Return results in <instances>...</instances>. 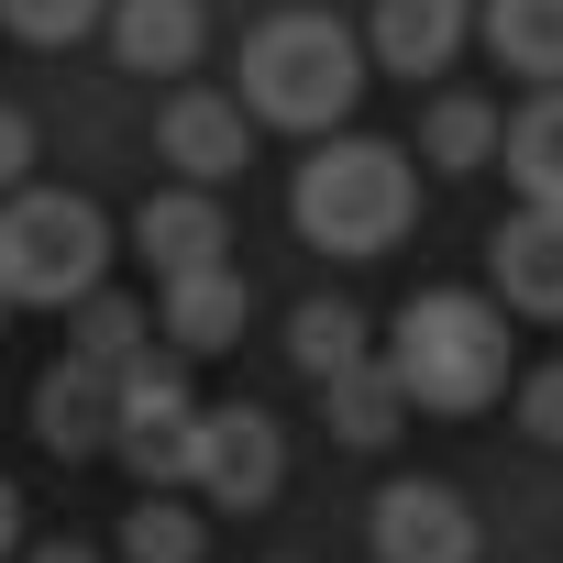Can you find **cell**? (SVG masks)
I'll use <instances>...</instances> for the list:
<instances>
[{
  "label": "cell",
  "mask_w": 563,
  "mask_h": 563,
  "mask_svg": "<svg viewBox=\"0 0 563 563\" xmlns=\"http://www.w3.org/2000/svg\"><path fill=\"white\" fill-rule=\"evenodd\" d=\"M376 354H387V376H398L409 409H431V420H475V409L508 387V310L475 299V288H420V299L387 321Z\"/></svg>",
  "instance_id": "1"
},
{
  "label": "cell",
  "mask_w": 563,
  "mask_h": 563,
  "mask_svg": "<svg viewBox=\"0 0 563 563\" xmlns=\"http://www.w3.org/2000/svg\"><path fill=\"white\" fill-rule=\"evenodd\" d=\"M365 89V45L332 12H276L243 34V111L276 133H332Z\"/></svg>",
  "instance_id": "2"
},
{
  "label": "cell",
  "mask_w": 563,
  "mask_h": 563,
  "mask_svg": "<svg viewBox=\"0 0 563 563\" xmlns=\"http://www.w3.org/2000/svg\"><path fill=\"white\" fill-rule=\"evenodd\" d=\"M100 265H111L100 199H78V188H12L0 199V299L12 310L100 299Z\"/></svg>",
  "instance_id": "3"
},
{
  "label": "cell",
  "mask_w": 563,
  "mask_h": 563,
  "mask_svg": "<svg viewBox=\"0 0 563 563\" xmlns=\"http://www.w3.org/2000/svg\"><path fill=\"white\" fill-rule=\"evenodd\" d=\"M288 221H299V243H321V254H387L398 221H409V155L376 144V133H343L332 155L299 166Z\"/></svg>",
  "instance_id": "4"
},
{
  "label": "cell",
  "mask_w": 563,
  "mask_h": 563,
  "mask_svg": "<svg viewBox=\"0 0 563 563\" xmlns=\"http://www.w3.org/2000/svg\"><path fill=\"white\" fill-rule=\"evenodd\" d=\"M188 431H199L188 354H144V365H122V420H111V453L144 475V497H188Z\"/></svg>",
  "instance_id": "5"
},
{
  "label": "cell",
  "mask_w": 563,
  "mask_h": 563,
  "mask_svg": "<svg viewBox=\"0 0 563 563\" xmlns=\"http://www.w3.org/2000/svg\"><path fill=\"white\" fill-rule=\"evenodd\" d=\"M276 475H288V442H276L265 409H243V398L199 409V431H188V497L199 508H265Z\"/></svg>",
  "instance_id": "6"
},
{
  "label": "cell",
  "mask_w": 563,
  "mask_h": 563,
  "mask_svg": "<svg viewBox=\"0 0 563 563\" xmlns=\"http://www.w3.org/2000/svg\"><path fill=\"white\" fill-rule=\"evenodd\" d=\"M475 552H486V530L442 475H398L376 497V563H475Z\"/></svg>",
  "instance_id": "7"
},
{
  "label": "cell",
  "mask_w": 563,
  "mask_h": 563,
  "mask_svg": "<svg viewBox=\"0 0 563 563\" xmlns=\"http://www.w3.org/2000/svg\"><path fill=\"white\" fill-rule=\"evenodd\" d=\"M111 420H122V376H111V365L67 354V365H45V376H34V442H45L56 464L111 453Z\"/></svg>",
  "instance_id": "8"
},
{
  "label": "cell",
  "mask_w": 563,
  "mask_h": 563,
  "mask_svg": "<svg viewBox=\"0 0 563 563\" xmlns=\"http://www.w3.org/2000/svg\"><path fill=\"white\" fill-rule=\"evenodd\" d=\"M221 243H232V221H221L210 188H155L133 210V254L155 265V288H177V276H199V265H232Z\"/></svg>",
  "instance_id": "9"
},
{
  "label": "cell",
  "mask_w": 563,
  "mask_h": 563,
  "mask_svg": "<svg viewBox=\"0 0 563 563\" xmlns=\"http://www.w3.org/2000/svg\"><path fill=\"white\" fill-rule=\"evenodd\" d=\"M155 155H177V177H188V188L243 177V155H254L243 100H221V89H177V100H166V122H155Z\"/></svg>",
  "instance_id": "10"
},
{
  "label": "cell",
  "mask_w": 563,
  "mask_h": 563,
  "mask_svg": "<svg viewBox=\"0 0 563 563\" xmlns=\"http://www.w3.org/2000/svg\"><path fill=\"white\" fill-rule=\"evenodd\" d=\"M486 276H497V299H508V310L563 321V210H519V221H497Z\"/></svg>",
  "instance_id": "11"
},
{
  "label": "cell",
  "mask_w": 563,
  "mask_h": 563,
  "mask_svg": "<svg viewBox=\"0 0 563 563\" xmlns=\"http://www.w3.org/2000/svg\"><path fill=\"white\" fill-rule=\"evenodd\" d=\"M210 45V12L199 0H111V56L133 78H188Z\"/></svg>",
  "instance_id": "12"
},
{
  "label": "cell",
  "mask_w": 563,
  "mask_h": 563,
  "mask_svg": "<svg viewBox=\"0 0 563 563\" xmlns=\"http://www.w3.org/2000/svg\"><path fill=\"white\" fill-rule=\"evenodd\" d=\"M464 0H376V23H365V56L376 67H398V78H431V67H453V45H464Z\"/></svg>",
  "instance_id": "13"
},
{
  "label": "cell",
  "mask_w": 563,
  "mask_h": 563,
  "mask_svg": "<svg viewBox=\"0 0 563 563\" xmlns=\"http://www.w3.org/2000/svg\"><path fill=\"white\" fill-rule=\"evenodd\" d=\"M155 332H166L177 354H232V343H243V276H232V265L177 276V288L155 299Z\"/></svg>",
  "instance_id": "14"
},
{
  "label": "cell",
  "mask_w": 563,
  "mask_h": 563,
  "mask_svg": "<svg viewBox=\"0 0 563 563\" xmlns=\"http://www.w3.org/2000/svg\"><path fill=\"white\" fill-rule=\"evenodd\" d=\"M321 420H332V442H354V453H387V442L409 431V398H398L387 354H365V365L321 376Z\"/></svg>",
  "instance_id": "15"
},
{
  "label": "cell",
  "mask_w": 563,
  "mask_h": 563,
  "mask_svg": "<svg viewBox=\"0 0 563 563\" xmlns=\"http://www.w3.org/2000/svg\"><path fill=\"white\" fill-rule=\"evenodd\" d=\"M508 177H519V210H563V89H541L508 133H497Z\"/></svg>",
  "instance_id": "16"
},
{
  "label": "cell",
  "mask_w": 563,
  "mask_h": 563,
  "mask_svg": "<svg viewBox=\"0 0 563 563\" xmlns=\"http://www.w3.org/2000/svg\"><path fill=\"white\" fill-rule=\"evenodd\" d=\"M486 45H497V67L563 89V0H486Z\"/></svg>",
  "instance_id": "17"
},
{
  "label": "cell",
  "mask_w": 563,
  "mask_h": 563,
  "mask_svg": "<svg viewBox=\"0 0 563 563\" xmlns=\"http://www.w3.org/2000/svg\"><path fill=\"white\" fill-rule=\"evenodd\" d=\"M497 133H508V122H497V100H475V89H442V100H431V122H420V155H431L442 177H475V166L497 155Z\"/></svg>",
  "instance_id": "18"
},
{
  "label": "cell",
  "mask_w": 563,
  "mask_h": 563,
  "mask_svg": "<svg viewBox=\"0 0 563 563\" xmlns=\"http://www.w3.org/2000/svg\"><path fill=\"white\" fill-rule=\"evenodd\" d=\"M288 354H299V365H310V387H321V376H343V365H365V354H376V321H365L354 299H310V310L288 321Z\"/></svg>",
  "instance_id": "19"
},
{
  "label": "cell",
  "mask_w": 563,
  "mask_h": 563,
  "mask_svg": "<svg viewBox=\"0 0 563 563\" xmlns=\"http://www.w3.org/2000/svg\"><path fill=\"white\" fill-rule=\"evenodd\" d=\"M199 552H210V530H199L188 497H133L122 508V563H199Z\"/></svg>",
  "instance_id": "20"
},
{
  "label": "cell",
  "mask_w": 563,
  "mask_h": 563,
  "mask_svg": "<svg viewBox=\"0 0 563 563\" xmlns=\"http://www.w3.org/2000/svg\"><path fill=\"white\" fill-rule=\"evenodd\" d=\"M67 354H89V365H111V376H122V365H144V354H155V332H144V310H133V299H89Z\"/></svg>",
  "instance_id": "21"
},
{
  "label": "cell",
  "mask_w": 563,
  "mask_h": 563,
  "mask_svg": "<svg viewBox=\"0 0 563 563\" xmlns=\"http://www.w3.org/2000/svg\"><path fill=\"white\" fill-rule=\"evenodd\" d=\"M0 23H12L23 45H78L111 23V0H0Z\"/></svg>",
  "instance_id": "22"
},
{
  "label": "cell",
  "mask_w": 563,
  "mask_h": 563,
  "mask_svg": "<svg viewBox=\"0 0 563 563\" xmlns=\"http://www.w3.org/2000/svg\"><path fill=\"white\" fill-rule=\"evenodd\" d=\"M519 431L563 453V365H530V376H519Z\"/></svg>",
  "instance_id": "23"
},
{
  "label": "cell",
  "mask_w": 563,
  "mask_h": 563,
  "mask_svg": "<svg viewBox=\"0 0 563 563\" xmlns=\"http://www.w3.org/2000/svg\"><path fill=\"white\" fill-rule=\"evenodd\" d=\"M12 188H34V122L0 100V199H12Z\"/></svg>",
  "instance_id": "24"
},
{
  "label": "cell",
  "mask_w": 563,
  "mask_h": 563,
  "mask_svg": "<svg viewBox=\"0 0 563 563\" xmlns=\"http://www.w3.org/2000/svg\"><path fill=\"white\" fill-rule=\"evenodd\" d=\"M23 541V497H12V475H0V552Z\"/></svg>",
  "instance_id": "25"
},
{
  "label": "cell",
  "mask_w": 563,
  "mask_h": 563,
  "mask_svg": "<svg viewBox=\"0 0 563 563\" xmlns=\"http://www.w3.org/2000/svg\"><path fill=\"white\" fill-rule=\"evenodd\" d=\"M23 563H100L89 541H45V552H23Z\"/></svg>",
  "instance_id": "26"
},
{
  "label": "cell",
  "mask_w": 563,
  "mask_h": 563,
  "mask_svg": "<svg viewBox=\"0 0 563 563\" xmlns=\"http://www.w3.org/2000/svg\"><path fill=\"white\" fill-rule=\"evenodd\" d=\"M0 332H12V299H0Z\"/></svg>",
  "instance_id": "27"
}]
</instances>
